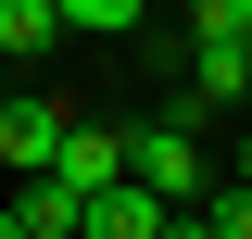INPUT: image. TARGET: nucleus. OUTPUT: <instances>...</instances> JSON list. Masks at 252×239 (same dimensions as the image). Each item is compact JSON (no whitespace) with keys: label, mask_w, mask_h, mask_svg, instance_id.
<instances>
[{"label":"nucleus","mask_w":252,"mask_h":239,"mask_svg":"<svg viewBox=\"0 0 252 239\" xmlns=\"http://www.w3.org/2000/svg\"><path fill=\"white\" fill-rule=\"evenodd\" d=\"M164 227H177V214L126 177V189H101V202H89V227H76V239H164Z\"/></svg>","instance_id":"obj_4"},{"label":"nucleus","mask_w":252,"mask_h":239,"mask_svg":"<svg viewBox=\"0 0 252 239\" xmlns=\"http://www.w3.org/2000/svg\"><path fill=\"white\" fill-rule=\"evenodd\" d=\"M177 13H189V0H177Z\"/></svg>","instance_id":"obj_11"},{"label":"nucleus","mask_w":252,"mask_h":239,"mask_svg":"<svg viewBox=\"0 0 252 239\" xmlns=\"http://www.w3.org/2000/svg\"><path fill=\"white\" fill-rule=\"evenodd\" d=\"M139 13H152V0H63V38H76V26H89V38H126Z\"/></svg>","instance_id":"obj_6"},{"label":"nucleus","mask_w":252,"mask_h":239,"mask_svg":"<svg viewBox=\"0 0 252 239\" xmlns=\"http://www.w3.org/2000/svg\"><path fill=\"white\" fill-rule=\"evenodd\" d=\"M126 177L152 189L164 214H202V189H215V164H202V126H177V114L126 126Z\"/></svg>","instance_id":"obj_1"},{"label":"nucleus","mask_w":252,"mask_h":239,"mask_svg":"<svg viewBox=\"0 0 252 239\" xmlns=\"http://www.w3.org/2000/svg\"><path fill=\"white\" fill-rule=\"evenodd\" d=\"M76 202H101V189H126V126H101V114H76L63 126V164H51Z\"/></svg>","instance_id":"obj_3"},{"label":"nucleus","mask_w":252,"mask_h":239,"mask_svg":"<svg viewBox=\"0 0 252 239\" xmlns=\"http://www.w3.org/2000/svg\"><path fill=\"white\" fill-rule=\"evenodd\" d=\"M240 189H252V114H240Z\"/></svg>","instance_id":"obj_10"},{"label":"nucleus","mask_w":252,"mask_h":239,"mask_svg":"<svg viewBox=\"0 0 252 239\" xmlns=\"http://www.w3.org/2000/svg\"><path fill=\"white\" fill-rule=\"evenodd\" d=\"M63 126H76V101H0V164H13V177H51Z\"/></svg>","instance_id":"obj_2"},{"label":"nucleus","mask_w":252,"mask_h":239,"mask_svg":"<svg viewBox=\"0 0 252 239\" xmlns=\"http://www.w3.org/2000/svg\"><path fill=\"white\" fill-rule=\"evenodd\" d=\"M63 51V0H0V63H51Z\"/></svg>","instance_id":"obj_5"},{"label":"nucleus","mask_w":252,"mask_h":239,"mask_svg":"<svg viewBox=\"0 0 252 239\" xmlns=\"http://www.w3.org/2000/svg\"><path fill=\"white\" fill-rule=\"evenodd\" d=\"M240 114H252V101H240Z\"/></svg>","instance_id":"obj_12"},{"label":"nucleus","mask_w":252,"mask_h":239,"mask_svg":"<svg viewBox=\"0 0 252 239\" xmlns=\"http://www.w3.org/2000/svg\"><path fill=\"white\" fill-rule=\"evenodd\" d=\"M164 239H215V227H202V214H177V227H164Z\"/></svg>","instance_id":"obj_9"},{"label":"nucleus","mask_w":252,"mask_h":239,"mask_svg":"<svg viewBox=\"0 0 252 239\" xmlns=\"http://www.w3.org/2000/svg\"><path fill=\"white\" fill-rule=\"evenodd\" d=\"M189 38H227V51H252V0H189Z\"/></svg>","instance_id":"obj_7"},{"label":"nucleus","mask_w":252,"mask_h":239,"mask_svg":"<svg viewBox=\"0 0 252 239\" xmlns=\"http://www.w3.org/2000/svg\"><path fill=\"white\" fill-rule=\"evenodd\" d=\"M202 227H215V239H252V189L215 177V189H202Z\"/></svg>","instance_id":"obj_8"}]
</instances>
